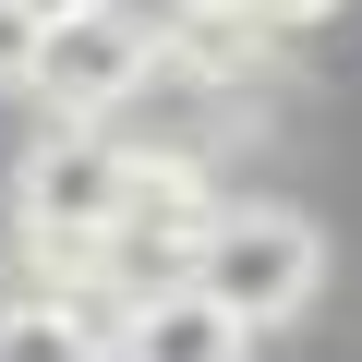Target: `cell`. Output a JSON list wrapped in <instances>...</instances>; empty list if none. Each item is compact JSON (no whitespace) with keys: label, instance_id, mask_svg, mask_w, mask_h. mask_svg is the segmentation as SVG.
I'll list each match as a JSON object with an SVG mask.
<instances>
[{"label":"cell","instance_id":"cell-9","mask_svg":"<svg viewBox=\"0 0 362 362\" xmlns=\"http://www.w3.org/2000/svg\"><path fill=\"white\" fill-rule=\"evenodd\" d=\"M338 0H254V37H302V25H326Z\"/></svg>","mask_w":362,"mask_h":362},{"label":"cell","instance_id":"cell-10","mask_svg":"<svg viewBox=\"0 0 362 362\" xmlns=\"http://www.w3.org/2000/svg\"><path fill=\"white\" fill-rule=\"evenodd\" d=\"M73 13H97V0H25V25L49 37V25H73Z\"/></svg>","mask_w":362,"mask_h":362},{"label":"cell","instance_id":"cell-2","mask_svg":"<svg viewBox=\"0 0 362 362\" xmlns=\"http://www.w3.org/2000/svg\"><path fill=\"white\" fill-rule=\"evenodd\" d=\"M133 169H194V181H218V157L242 145V73H218V61H194V49H169V25H157V61H145V85L97 121Z\"/></svg>","mask_w":362,"mask_h":362},{"label":"cell","instance_id":"cell-3","mask_svg":"<svg viewBox=\"0 0 362 362\" xmlns=\"http://www.w3.org/2000/svg\"><path fill=\"white\" fill-rule=\"evenodd\" d=\"M121 206H133V157H121L97 121H49V133L25 145V169H13V230H37V242L97 254V242L121 230Z\"/></svg>","mask_w":362,"mask_h":362},{"label":"cell","instance_id":"cell-11","mask_svg":"<svg viewBox=\"0 0 362 362\" xmlns=\"http://www.w3.org/2000/svg\"><path fill=\"white\" fill-rule=\"evenodd\" d=\"M181 13H206V25H254V0H181Z\"/></svg>","mask_w":362,"mask_h":362},{"label":"cell","instance_id":"cell-8","mask_svg":"<svg viewBox=\"0 0 362 362\" xmlns=\"http://www.w3.org/2000/svg\"><path fill=\"white\" fill-rule=\"evenodd\" d=\"M37 73V25H25V0H0V85H25Z\"/></svg>","mask_w":362,"mask_h":362},{"label":"cell","instance_id":"cell-1","mask_svg":"<svg viewBox=\"0 0 362 362\" xmlns=\"http://www.w3.org/2000/svg\"><path fill=\"white\" fill-rule=\"evenodd\" d=\"M181 290H206L242 338H266V326H290V314H314V290H326V230L302 218V206H278V194H218V218H206V254H194V278Z\"/></svg>","mask_w":362,"mask_h":362},{"label":"cell","instance_id":"cell-7","mask_svg":"<svg viewBox=\"0 0 362 362\" xmlns=\"http://www.w3.org/2000/svg\"><path fill=\"white\" fill-rule=\"evenodd\" d=\"M0 362H109L61 302H0Z\"/></svg>","mask_w":362,"mask_h":362},{"label":"cell","instance_id":"cell-4","mask_svg":"<svg viewBox=\"0 0 362 362\" xmlns=\"http://www.w3.org/2000/svg\"><path fill=\"white\" fill-rule=\"evenodd\" d=\"M145 61H157V25L133 13V0H97V13H73V25L37 37L25 97H37L49 121H109V109L145 85Z\"/></svg>","mask_w":362,"mask_h":362},{"label":"cell","instance_id":"cell-5","mask_svg":"<svg viewBox=\"0 0 362 362\" xmlns=\"http://www.w3.org/2000/svg\"><path fill=\"white\" fill-rule=\"evenodd\" d=\"M206 218H218V181H194V169H133V206H121V230L97 242V278H109L121 302L181 290L194 254H206Z\"/></svg>","mask_w":362,"mask_h":362},{"label":"cell","instance_id":"cell-6","mask_svg":"<svg viewBox=\"0 0 362 362\" xmlns=\"http://www.w3.org/2000/svg\"><path fill=\"white\" fill-rule=\"evenodd\" d=\"M109 362H254V338H242L206 290H157V302H133V314H121Z\"/></svg>","mask_w":362,"mask_h":362}]
</instances>
